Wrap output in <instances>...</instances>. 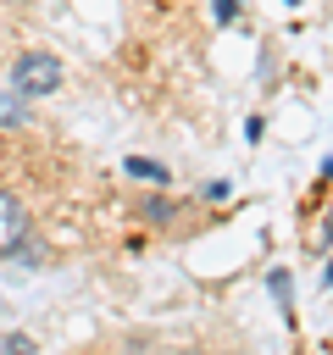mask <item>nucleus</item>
I'll list each match as a JSON object with an SVG mask.
<instances>
[{"mask_svg": "<svg viewBox=\"0 0 333 355\" xmlns=\"http://www.w3.org/2000/svg\"><path fill=\"white\" fill-rule=\"evenodd\" d=\"M139 216H144V222H172L178 205H166V200H139Z\"/></svg>", "mask_w": 333, "mask_h": 355, "instance_id": "nucleus-4", "label": "nucleus"}, {"mask_svg": "<svg viewBox=\"0 0 333 355\" xmlns=\"http://www.w3.org/2000/svg\"><path fill=\"white\" fill-rule=\"evenodd\" d=\"M33 233V200L17 189V178H0V255H17Z\"/></svg>", "mask_w": 333, "mask_h": 355, "instance_id": "nucleus-2", "label": "nucleus"}, {"mask_svg": "<svg viewBox=\"0 0 333 355\" xmlns=\"http://www.w3.org/2000/svg\"><path fill=\"white\" fill-rule=\"evenodd\" d=\"M122 172H128V178H144V183H155V189H161V183H172V172H166L161 161H133V155H128V166H122Z\"/></svg>", "mask_w": 333, "mask_h": 355, "instance_id": "nucleus-3", "label": "nucleus"}, {"mask_svg": "<svg viewBox=\"0 0 333 355\" xmlns=\"http://www.w3.org/2000/svg\"><path fill=\"white\" fill-rule=\"evenodd\" d=\"M0 349H33V338H28V333H6V338H0Z\"/></svg>", "mask_w": 333, "mask_h": 355, "instance_id": "nucleus-5", "label": "nucleus"}, {"mask_svg": "<svg viewBox=\"0 0 333 355\" xmlns=\"http://www.w3.org/2000/svg\"><path fill=\"white\" fill-rule=\"evenodd\" d=\"M6 83H11V94H22V100L56 94V89H61V61H56L50 50H22V55L11 61Z\"/></svg>", "mask_w": 333, "mask_h": 355, "instance_id": "nucleus-1", "label": "nucleus"}, {"mask_svg": "<svg viewBox=\"0 0 333 355\" xmlns=\"http://www.w3.org/2000/svg\"><path fill=\"white\" fill-rule=\"evenodd\" d=\"M216 17H222V22H233V17H239V0H216Z\"/></svg>", "mask_w": 333, "mask_h": 355, "instance_id": "nucleus-6", "label": "nucleus"}]
</instances>
